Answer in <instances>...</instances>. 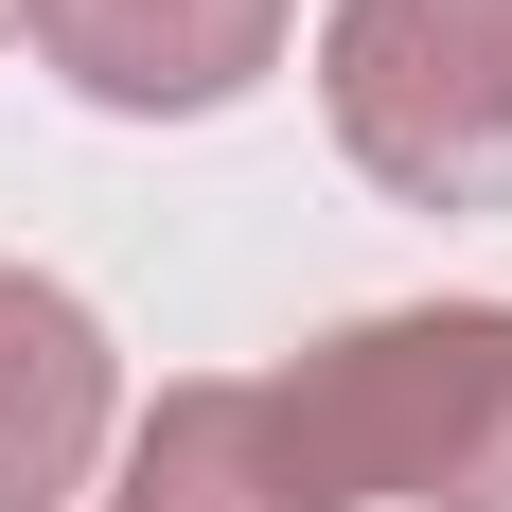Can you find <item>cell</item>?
I'll list each match as a JSON object with an SVG mask.
<instances>
[{
	"instance_id": "cell-1",
	"label": "cell",
	"mask_w": 512,
	"mask_h": 512,
	"mask_svg": "<svg viewBox=\"0 0 512 512\" xmlns=\"http://www.w3.org/2000/svg\"><path fill=\"white\" fill-rule=\"evenodd\" d=\"M283 389L318 495H407V512H512V301H407L318 336Z\"/></svg>"
},
{
	"instance_id": "cell-2",
	"label": "cell",
	"mask_w": 512,
	"mask_h": 512,
	"mask_svg": "<svg viewBox=\"0 0 512 512\" xmlns=\"http://www.w3.org/2000/svg\"><path fill=\"white\" fill-rule=\"evenodd\" d=\"M318 106L371 195L407 212H512V0H336Z\"/></svg>"
},
{
	"instance_id": "cell-3",
	"label": "cell",
	"mask_w": 512,
	"mask_h": 512,
	"mask_svg": "<svg viewBox=\"0 0 512 512\" xmlns=\"http://www.w3.org/2000/svg\"><path fill=\"white\" fill-rule=\"evenodd\" d=\"M18 36H36L89 106L195 124V106H230V89L283 71V0H18Z\"/></svg>"
},
{
	"instance_id": "cell-4",
	"label": "cell",
	"mask_w": 512,
	"mask_h": 512,
	"mask_svg": "<svg viewBox=\"0 0 512 512\" xmlns=\"http://www.w3.org/2000/svg\"><path fill=\"white\" fill-rule=\"evenodd\" d=\"M106 460V336L71 283L0 265V512H53Z\"/></svg>"
},
{
	"instance_id": "cell-5",
	"label": "cell",
	"mask_w": 512,
	"mask_h": 512,
	"mask_svg": "<svg viewBox=\"0 0 512 512\" xmlns=\"http://www.w3.org/2000/svg\"><path fill=\"white\" fill-rule=\"evenodd\" d=\"M124 512H336L283 442V389L212 371V389H159L142 442H124Z\"/></svg>"
},
{
	"instance_id": "cell-6",
	"label": "cell",
	"mask_w": 512,
	"mask_h": 512,
	"mask_svg": "<svg viewBox=\"0 0 512 512\" xmlns=\"http://www.w3.org/2000/svg\"><path fill=\"white\" fill-rule=\"evenodd\" d=\"M0 36H18V0H0Z\"/></svg>"
}]
</instances>
